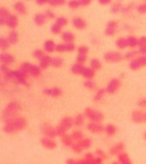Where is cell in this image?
Returning <instances> with one entry per match:
<instances>
[{"label": "cell", "instance_id": "6da1fadb", "mask_svg": "<svg viewBox=\"0 0 146 164\" xmlns=\"http://www.w3.org/2000/svg\"><path fill=\"white\" fill-rule=\"evenodd\" d=\"M46 50H49V51H52L51 47H53V43L51 42V40H49V42H47L46 44Z\"/></svg>", "mask_w": 146, "mask_h": 164}]
</instances>
